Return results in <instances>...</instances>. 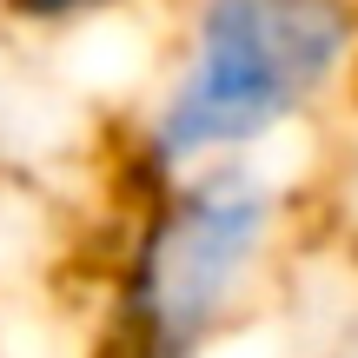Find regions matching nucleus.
Returning a JSON list of instances; mask_svg holds the SVG:
<instances>
[{
  "instance_id": "f257e3e1",
  "label": "nucleus",
  "mask_w": 358,
  "mask_h": 358,
  "mask_svg": "<svg viewBox=\"0 0 358 358\" xmlns=\"http://www.w3.org/2000/svg\"><path fill=\"white\" fill-rule=\"evenodd\" d=\"M358 93V0H179L173 53L120 127L127 192L272 159Z\"/></svg>"
},
{
  "instance_id": "f03ea898",
  "label": "nucleus",
  "mask_w": 358,
  "mask_h": 358,
  "mask_svg": "<svg viewBox=\"0 0 358 358\" xmlns=\"http://www.w3.org/2000/svg\"><path fill=\"white\" fill-rule=\"evenodd\" d=\"M299 232L279 159H226L127 192L100 266V358H213L259 312Z\"/></svg>"
},
{
  "instance_id": "7ed1b4c3",
  "label": "nucleus",
  "mask_w": 358,
  "mask_h": 358,
  "mask_svg": "<svg viewBox=\"0 0 358 358\" xmlns=\"http://www.w3.org/2000/svg\"><path fill=\"white\" fill-rule=\"evenodd\" d=\"M153 0H0V27L27 40H73L106 20H133Z\"/></svg>"
}]
</instances>
